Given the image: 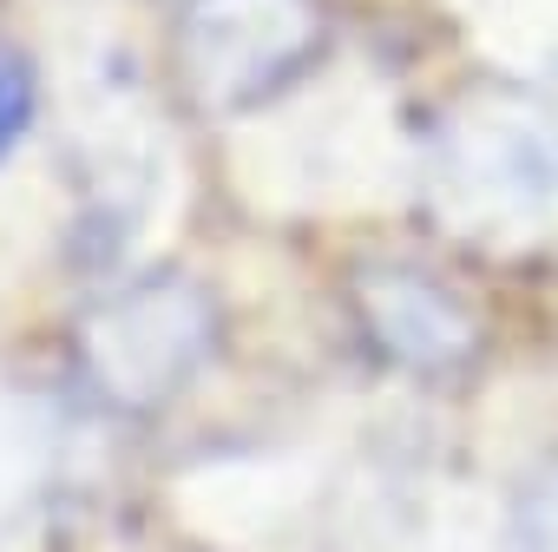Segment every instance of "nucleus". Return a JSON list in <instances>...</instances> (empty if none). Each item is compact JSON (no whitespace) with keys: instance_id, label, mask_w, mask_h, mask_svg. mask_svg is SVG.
Masks as SVG:
<instances>
[{"instance_id":"nucleus-1","label":"nucleus","mask_w":558,"mask_h":552,"mask_svg":"<svg viewBox=\"0 0 558 552\" xmlns=\"http://www.w3.org/2000/svg\"><path fill=\"white\" fill-rule=\"evenodd\" d=\"M434 204L486 250L545 243L558 230V125L519 99L453 112L434 145Z\"/></svg>"},{"instance_id":"nucleus-2","label":"nucleus","mask_w":558,"mask_h":552,"mask_svg":"<svg viewBox=\"0 0 558 552\" xmlns=\"http://www.w3.org/2000/svg\"><path fill=\"white\" fill-rule=\"evenodd\" d=\"M323 47L329 0H184L171 27L178 86L210 119H236L296 86Z\"/></svg>"},{"instance_id":"nucleus-3","label":"nucleus","mask_w":558,"mask_h":552,"mask_svg":"<svg viewBox=\"0 0 558 552\" xmlns=\"http://www.w3.org/2000/svg\"><path fill=\"white\" fill-rule=\"evenodd\" d=\"M217 343V303L191 276H132L73 323L80 375L99 401L145 415L171 401Z\"/></svg>"},{"instance_id":"nucleus-4","label":"nucleus","mask_w":558,"mask_h":552,"mask_svg":"<svg viewBox=\"0 0 558 552\" xmlns=\"http://www.w3.org/2000/svg\"><path fill=\"white\" fill-rule=\"evenodd\" d=\"M355 323L368 336V349L388 369L408 375H453L473 362L480 349V316L473 303L434 269L414 263H362L349 284Z\"/></svg>"},{"instance_id":"nucleus-5","label":"nucleus","mask_w":558,"mask_h":552,"mask_svg":"<svg viewBox=\"0 0 558 552\" xmlns=\"http://www.w3.org/2000/svg\"><path fill=\"white\" fill-rule=\"evenodd\" d=\"M506 552H558V473H545L519 493Z\"/></svg>"},{"instance_id":"nucleus-6","label":"nucleus","mask_w":558,"mask_h":552,"mask_svg":"<svg viewBox=\"0 0 558 552\" xmlns=\"http://www.w3.org/2000/svg\"><path fill=\"white\" fill-rule=\"evenodd\" d=\"M34 125V67L14 53V47H0V158H8Z\"/></svg>"}]
</instances>
